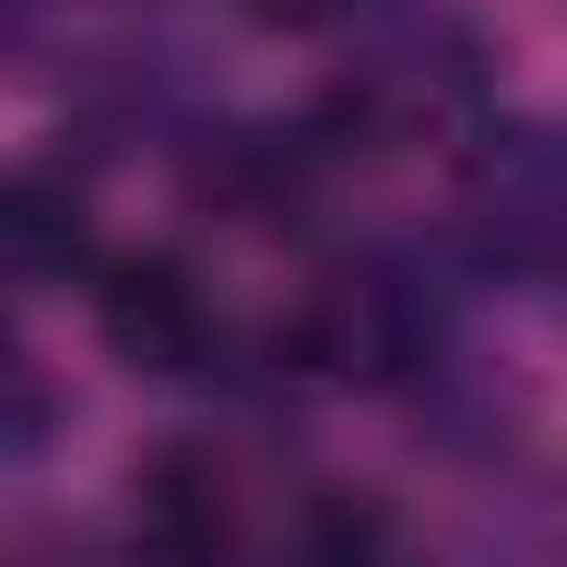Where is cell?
Wrapping results in <instances>:
<instances>
[{
    "label": "cell",
    "instance_id": "cell-1",
    "mask_svg": "<svg viewBox=\"0 0 567 567\" xmlns=\"http://www.w3.org/2000/svg\"><path fill=\"white\" fill-rule=\"evenodd\" d=\"M230 470L204 443H159L133 470V549L151 567H230Z\"/></svg>",
    "mask_w": 567,
    "mask_h": 567
},
{
    "label": "cell",
    "instance_id": "cell-2",
    "mask_svg": "<svg viewBox=\"0 0 567 567\" xmlns=\"http://www.w3.org/2000/svg\"><path fill=\"white\" fill-rule=\"evenodd\" d=\"M97 328L133 372H195L213 354V301L168 257L97 266Z\"/></svg>",
    "mask_w": 567,
    "mask_h": 567
},
{
    "label": "cell",
    "instance_id": "cell-3",
    "mask_svg": "<svg viewBox=\"0 0 567 567\" xmlns=\"http://www.w3.org/2000/svg\"><path fill=\"white\" fill-rule=\"evenodd\" d=\"M0 239H9V266H18L27 284H62V275H80V266H89V204H80V186L27 168V177L9 186Z\"/></svg>",
    "mask_w": 567,
    "mask_h": 567
},
{
    "label": "cell",
    "instance_id": "cell-4",
    "mask_svg": "<svg viewBox=\"0 0 567 567\" xmlns=\"http://www.w3.org/2000/svg\"><path fill=\"white\" fill-rule=\"evenodd\" d=\"M381 514L363 505V496H319L310 514H301V549H292V567H381Z\"/></svg>",
    "mask_w": 567,
    "mask_h": 567
},
{
    "label": "cell",
    "instance_id": "cell-5",
    "mask_svg": "<svg viewBox=\"0 0 567 567\" xmlns=\"http://www.w3.org/2000/svg\"><path fill=\"white\" fill-rule=\"evenodd\" d=\"M257 27H275V35H310V27H337L354 0H239Z\"/></svg>",
    "mask_w": 567,
    "mask_h": 567
}]
</instances>
